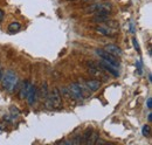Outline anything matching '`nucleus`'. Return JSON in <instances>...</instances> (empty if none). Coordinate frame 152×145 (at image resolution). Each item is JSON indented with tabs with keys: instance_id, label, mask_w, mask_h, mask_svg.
Returning a JSON list of instances; mask_svg holds the SVG:
<instances>
[{
	"instance_id": "nucleus-17",
	"label": "nucleus",
	"mask_w": 152,
	"mask_h": 145,
	"mask_svg": "<svg viewBox=\"0 0 152 145\" xmlns=\"http://www.w3.org/2000/svg\"><path fill=\"white\" fill-rule=\"evenodd\" d=\"M61 95H62V98H66V100H68V101H70L72 100V95H70V91L68 89V87H62L61 89Z\"/></svg>"
},
{
	"instance_id": "nucleus-30",
	"label": "nucleus",
	"mask_w": 152,
	"mask_h": 145,
	"mask_svg": "<svg viewBox=\"0 0 152 145\" xmlns=\"http://www.w3.org/2000/svg\"><path fill=\"white\" fill-rule=\"evenodd\" d=\"M149 81H150V82H152V76H151V74H149Z\"/></svg>"
},
{
	"instance_id": "nucleus-11",
	"label": "nucleus",
	"mask_w": 152,
	"mask_h": 145,
	"mask_svg": "<svg viewBox=\"0 0 152 145\" xmlns=\"http://www.w3.org/2000/svg\"><path fill=\"white\" fill-rule=\"evenodd\" d=\"M84 82H86L87 88L91 91V92L97 91L99 88H101V86H102L101 81H98V80H96V78H89V80H86Z\"/></svg>"
},
{
	"instance_id": "nucleus-27",
	"label": "nucleus",
	"mask_w": 152,
	"mask_h": 145,
	"mask_svg": "<svg viewBox=\"0 0 152 145\" xmlns=\"http://www.w3.org/2000/svg\"><path fill=\"white\" fill-rule=\"evenodd\" d=\"M4 17H5V12H4V11L0 8V21L4 19Z\"/></svg>"
},
{
	"instance_id": "nucleus-19",
	"label": "nucleus",
	"mask_w": 152,
	"mask_h": 145,
	"mask_svg": "<svg viewBox=\"0 0 152 145\" xmlns=\"http://www.w3.org/2000/svg\"><path fill=\"white\" fill-rule=\"evenodd\" d=\"M103 23H105V26H108V27H110V28H113V29H116V28H118V22L117 21H115V20H107L105 22H103Z\"/></svg>"
},
{
	"instance_id": "nucleus-16",
	"label": "nucleus",
	"mask_w": 152,
	"mask_h": 145,
	"mask_svg": "<svg viewBox=\"0 0 152 145\" xmlns=\"http://www.w3.org/2000/svg\"><path fill=\"white\" fill-rule=\"evenodd\" d=\"M20 28H21V25H20V22H18V21L10 23L8 27H7V29H8L10 33H15V32L20 31Z\"/></svg>"
},
{
	"instance_id": "nucleus-13",
	"label": "nucleus",
	"mask_w": 152,
	"mask_h": 145,
	"mask_svg": "<svg viewBox=\"0 0 152 145\" xmlns=\"http://www.w3.org/2000/svg\"><path fill=\"white\" fill-rule=\"evenodd\" d=\"M29 87H31V83H29L28 81H23V82L21 83V86L18 88V90H19V98L20 100H25V98H26Z\"/></svg>"
},
{
	"instance_id": "nucleus-24",
	"label": "nucleus",
	"mask_w": 152,
	"mask_h": 145,
	"mask_svg": "<svg viewBox=\"0 0 152 145\" xmlns=\"http://www.w3.org/2000/svg\"><path fill=\"white\" fill-rule=\"evenodd\" d=\"M146 105H148V109H149V110H151V108H152V98L151 97L148 98V101H146Z\"/></svg>"
},
{
	"instance_id": "nucleus-25",
	"label": "nucleus",
	"mask_w": 152,
	"mask_h": 145,
	"mask_svg": "<svg viewBox=\"0 0 152 145\" xmlns=\"http://www.w3.org/2000/svg\"><path fill=\"white\" fill-rule=\"evenodd\" d=\"M132 41H133V45H134V48L139 52V46H138V41H137V39H134V37H133Z\"/></svg>"
},
{
	"instance_id": "nucleus-9",
	"label": "nucleus",
	"mask_w": 152,
	"mask_h": 145,
	"mask_svg": "<svg viewBox=\"0 0 152 145\" xmlns=\"http://www.w3.org/2000/svg\"><path fill=\"white\" fill-rule=\"evenodd\" d=\"M110 14H111L110 12H98V13L94 14V17L90 19V21L95 22V23H103L110 19Z\"/></svg>"
},
{
	"instance_id": "nucleus-14",
	"label": "nucleus",
	"mask_w": 152,
	"mask_h": 145,
	"mask_svg": "<svg viewBox=\"0 0 152 145\" xmlns=\"http://www.w3.org/2000/svg\"><path fill=\"white\" fill-rule=\"evenodd\" d=\"M48 95H49V90H48V83H47V82H43V83L41 84L40 96H41V98L45 101V100L48 97Z\"/></svg>"
},
{
	"instance_id": "nucleus-4",
	"label": "nucleus",
	"mask_w": 152,
	"mask_h": 145,
	"mask_svg": "<svg viewBox=\"0 0 152 145\" xmlns=\"http://www.w3.org/2000/svg\"><path fill=\"white\" fill-rule=\"evenodd\" d=\"M96 54L98 55L103 61H105L107 63L114 66L115 68L119 67V61H117V57L113 56L111 54H109L108 52H105L104 49H96Z\"/></svg>"
},
{
	"instance_id": "nucleus-12",
	"label": "nucleus",
	"mask_w": 152,
	"mask_h": 145,
	"mask_svg": "<svg viewBox=\"0 0 152 145\" xmlns=\"http://www.w3.org/2000/svg\"><path fill=\"white\" fill-rule=\"evenodd\" d=\"M105 52H108L109 54H111L113 56L115 57H119V56H122V49L118 47V46H116V45H107L104 48H103Z\"/></svg>"
},
{
	"instance_id": "nucleus-10",
	"label": "nucleus",
	"mask_w": 152,
	"mask_h": 145,
	"mask_svg": "<svg viewBox=\"0 0 152 145\" xmlns=\"http://www.w3.org/2000/svg\"><path fill=\"white\" fill-rule=\"evenodd\" d=\"M97 66H98L99 68L104 69L107 72H109L110 75H113L114 77H118V76H119V72H118V70H116V68H115L114 66H111V64L107 63L105 61H101V62H99Z\"/></svg>"
},
{
	"instance_id": "nucleus-22",
	"label": "nucleus",
	"mask_w": 152,
	"mask_h": 145,
	"mask_svg": "<svg viewBox=\"0 0 152 145\" xmlns=\"http://www.w3.org/2000/svg\"><path fill=\"white\" fill-rule=\"evenodd\" d=\"M136 67H137V70H138V74L139 75H142V63H140V60H137V62H136Z\"/></svg>"
},
{
	"instance_id": "nucleus-31",
	"label": "nucleus",
	"mask_w": 152,
	"mask_h": 145,
	"mask_svg": "<svg viewBox=\"0 0 152 145\" xmlns=\"http://www.w3.org/2000/svg\"><path fill=\"white\" fill-rule=\"evenodd\" d=\"M68 1H75V0H68Z\"/></svg>"
},
{
	"instance_id": "nucleus-29",
	"label": "nucleus",
	"mask_w": 152,
	"mask_h": 145,
	"mask_svg": "<svg viewBox=\"0 0 152 145\" xmlns=\"http://www.w3.org/2000/svg\"><path fill=\"white\" fill-rule=\"evenodd\" d=\"M2 75H4V69L0 67V81H1V77H2Z\"/></svg>"
},
{
	"instance_id": "nucleus-3",
	"label": "nucleus",
	"mask_w": 152,
	"mask_h": 145,
	"mask_svg": "<svg viewBox=\"0 0 152 145\" xmlns=\"http://www.w3.org/2000/svg\"><path fill=\"white\" fill-rule=\"evenodd\" d=\"M53 103V107L54 109H62L63 108V103H62V95H61V91L58 88H53L52 91L49 92V96H48Z\"/></svg>"
},
{
	"instance_id": "nucleus-23",
	"label": "nucleus",
	"mask_w": 152,
	"mask_h": 145,
	"mask_svg": "<svg viewBox=\"0 0 152 145\" xmlns=\"http://www.w3.org/2000/svg\"><path fill=\"white\" fill-rule=\"evenodd\" d=\"M107 143H108L107 141H104V139H101V138L98 137V138H97V141H96V143H95V144L99 145V144H107Z\"/></svg>"
},
{
	"instance_id": "nucleus-8",
	"label": "nucleus",
	"mask_w": 152,
	"mask_h": 145,
	"mask_svg": "<svg viewBox=\"0 0 152 145\" xmlns=\"http://www.w3.org/2000/svg\"><path fill=\"white\" fill-rule=\"evenodd\" d=\"M95 32L102 36H115L116 29H113L105 25H98L95 27Z\"/></svg>"
},
{
	"instance_id": "nucleus-21",
	"label": "nucleus",
	"mask_w": 152,
	"mask_h": 145,
	"mask_svg": "<svg viewBox=\"0 0 152 145\" xmlns=\"http://www.w3.org/2000/svg\"><path fill=\"white\" fill-rule=\"evenodd\" d=\"M10 111H11V117H12V119L17 118V117H18V116L20 115L19 109L17 108V107H11V109H10Z\"/></svg>"
},
{
	"instance_id": "nucleus-6",
	"label": "nucleus",
	"mask_w": 152,
	"mask_h": 145,
	"mask_svg": "<svg viewBox=\"0 0 152 145\" xmlns=\"http://www.w3.org/2000/svg\"><path fill=\"white\" fill-rule=\"evenodd\" d=\"M89 68H88V72L90 74V75H93V76H95L97 78H102L103 81H108L109 80V77L103 72V70H101V68L95 64V63H93V62H90L89 63Z\"/></svg>"
},
{
	"instance_id": "nucleus-20",
	"label": "nucleus",
	"mask_w": 152,
	"mask_h": 145,
	"mask_svg": "<svg viewBox=\"0 0 152 145\" xmlns=\"http://www.w3.org/2000/svg\"><path fill=\"white\" fill-rule=\"evenodd\" d=\"M94 131V129L93 127H88L86 131H84V133H83V136H82V141H83V143L86 144V141L88 139V137L91 135V132Z\"/></svg>"
},
{
	"instance_id": "nucleus-2",
	"label": "nucleus",
	"mask_w": 152,
	"mask_h": 145,
	"mask_svg": "<svg viewBox=\"0 0 152 145\" xmlns=\"http://www.w3.org/2000/svg\"><path fill=\"white\" fill-rule=\"evenodd\" d=\"M111 10H113V5L110 4V2H96V4H91V5H89L86 10H84V12L87 13V14H96V13H98V12H111Z\"/></svg>"
},
{
	"instance_id": "nucleus-1",
	"label": "nucleus",
	"mask_w": 152,
	"mask_h": 145,
	"mask_svg": "<svg viewBox=\"0 0 152 145\" xmlns=\"http://www.w3.org/2000/svg\"><path fill=\"white\" fill-rule=\"evenodd\" d=\"M0 82H1L2 89L8 91V92H13L14 89L19 88V86H18L19 84L18 76H17V74L13 70H7L6 72H4Z\"/></svg>"
},
{
	"instance_id": "nucleus-18",
	"label": "nucleus",
	"mask_w": 152,
	"mask_h": 145,
	"mask_svg": "<svg viewBox=\"0 0 152 145\" xmlns=\"http://www.w3.org/2000/svg\"><path fill=\"white\" fill-rule=\"evenodd\" d=\"M142 133L145 137H150V135H151V127L149 124L143 125V127H142Z\"/></svg>"
},
{
	"instance_id": "nucleus-26",
	"label": "nucleus",
	"mask_w": 152,
	"mask_h": 145,
	"mask_svg": "<svg viewBox=\"0 0 152 145\" xmlns=\"http://www.w3.org/2000/svg\"><path fill=\"white\" fill-rule=\"evenodd\" d=\"M4 121H5V122H11V121H12V117H11L10 115H5V116H4Z\"/></svg>"
},
{
	"instance_id": "nucleus-5",
	"label": "nucleus",
	"mask_w": 152,
	"mask_h": 145,
	"mask_svg": "<svg viewBox=\"0 0 152 145\" xmlns=\"http://www.w3.org/2000/svg\"><path fill=\"white\" fill-rule=\"evenodd\" d=\"M68 89L70 91V95H72V98L73 100H75V101H82V100L86 98V96H84L83 91L81 89V87L77 83H75V82L74 83H70L68 86Z\"/></svg>"
},
{
	"instance_id": "nucleus-28",
	"label": "nucleus",
	"mask_w": 152,
	"mask_h": 145,
	"mask_svg": "<svg viewBox=\"0 0 152 145\" xmlns=\"http://www.w3.org/2000/svg\"><path fill=\"white\" fill-rule=\"evenodd\" d=\"M148 121H149V122H152V114H151V111H149V114H148Z\"/></svg>"
},
{
	"instance_id": "nucleus-7",
	"label": "nucleus",
	"mask_w": 152,
	"mask_h": 145,
	"mask_svg": "<svg viewBox=\"0 0 152 145\" xmlns=\"http://www.w3.org/2000/svg\"><path fill=\"white\" fill-rule=\"evenodd\" d=\"M26 100H27V102L31 107L37 103V101H38V88L35 86L31 84L28 92H27V96H26Z\"/></svg>"
},
{
	"instance_id": "nucleus-15",
	"label": "nucleus",
	"mask_w": 152,
	"mask_h": 145,
	"mask_svg": "<svg viewBox=\"0 0 152 145\" xmlns=\"http://www.w3.org/2000/svg\"><path fill=\"white\" fill-rule=\"evenodd\" d=\"M99 137V133L98 132H96V131H93L91 132V135L88 137V139L86 141V144L87 145H94L96 143V141H97V138Z\"/></svg>"
}]
</instances>
